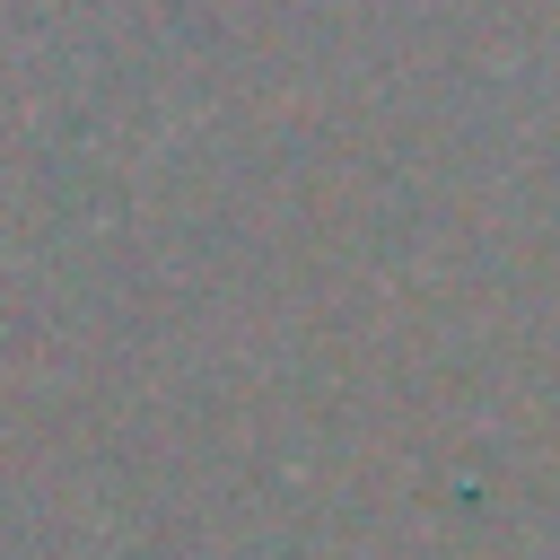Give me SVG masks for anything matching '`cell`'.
Masks as SVG:
<instances>
[]
</instances>
